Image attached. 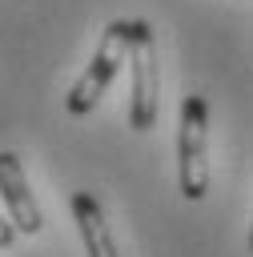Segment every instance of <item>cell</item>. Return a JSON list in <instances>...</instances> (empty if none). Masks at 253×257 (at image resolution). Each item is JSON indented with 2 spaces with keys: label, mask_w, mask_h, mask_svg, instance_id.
<instances>
[{
  "label": "cell",
  "mask_w": 253,
  "mask_h": 257,
  "mask_svg": "<svg viewBox=\"0 0 253 257\" xmlns=\"http://www.w3.org/2000/svg\"><path fill=\"white\" fill-rule=\"evenodd\" d=\"M129 124L149 133L161 116V72H157V36L149 20H129Z\"/></svg>",
  "instance_id": "6da1fadb"
},
{
  "label": "cell",
  "mask_w": 253,
  "mask_h": 257,
  "mask_svg": "<svg viewBox=\"0 0 253 257\" xmlns=\"http://www.w3.org/2000/svg\"><path fill=\"white\" fill-rule=\"evenodd\" d=\"M177 173H181V197L185 201H201L209 193V104L201 92H189L181 100Z\"/></svg>",
  "instance_id": "7a4b0ae2"
},
{
  "label": "cell",
  "mask_w": 253,
  "mask_h": 257,
  "mask_svg": "<svg viewBox=\"0 0 253 257\" xmlns=\"http://www.w3.org/2000/svg\"><path fill=\"white\" fill-rule=\"evenodd\" d=\"M129 40H133V36H129V20H112V24L100 32L88 68L76 76V84H72L68 96H64V112H68V116H84V112L96 108V100L104 96V88L112 84V76H116L120 64L129 60Z\"/></svg>",
  "instance_id": "3957f363"
},
{
  "label": "cell",
  "mask_w": 253,
  "mask_h": 257,
  "mask_svg": "<svg viewBox=\"0 0 253 257\" xmlns=\"http://www.w3.org/2000/svg\"><path fill=\"white\" fill-rule=\"evenodd\" d=\"M0 201H4V209H8V217H12V225L20 233H28V237L40 233L44 217H40V205H36V197L28 189L24 165H20V157L12 149H0Z\"/></svg>",
  "instance_id": "277c9868"
},
{
  "label": "cell",
  "mask_w": 253,
  "mask_h": 257,
  "mask_svg": "<svg viewBox=\"0 0 253 257\" xmlns=\"http://www.w3.org/2000/svg\"><path fill=\"white\" fill-rule=\"evenodd\" d=\"M72 217H76V229H80V241H84L88 257H120L116 241L108 233L104 209H100V201L92 193H72Z\"/></svg>",
  "instance_id": "5b68a950"
},
{
  "label": "cell",
  "mask_w": 253,
  "mask_h": 257,
  "mask_svg": "<svg viewBox=\"0 0 253 257\" xmlns=\"http://www.w3.org/2000/svg\"><path fill=\"white\" fill-rule=\"evenodd\" d=\"M16 233H20V229L12 225V217H0V249H8V245L16 241Z\"/></svg>",
  "instance_id": "8992f818"
},
{
  "label": "cell",
  "mask_w": 253,
  "mask_h": 257,
  "mask_svg": "<svg viewBox=\"0 0 253 257\" xmlns=\"http://www.w3.org/2000/svg\"><path fill=\"white\" fill-rule=\"evenodd\" d=\"M249 249H253V229H249Z\"/></svg>",
  "instance_id": "52a82bcc"
}]
</instances>
